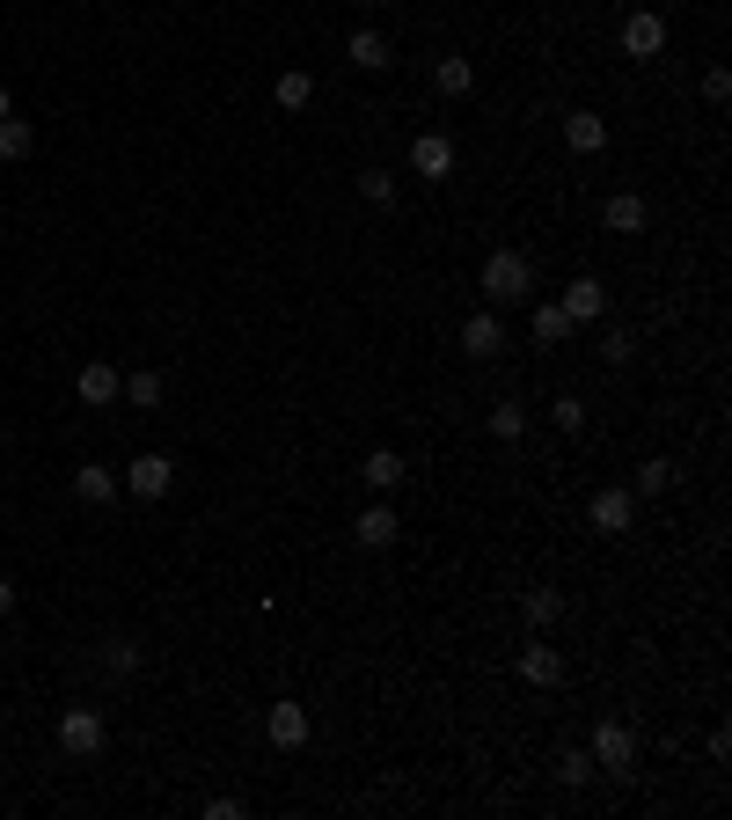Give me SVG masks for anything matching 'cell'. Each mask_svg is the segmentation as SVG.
<instances>
[{
    "label": "cell",
    "instance_id": "obj_31",
    "mask_svg": "<svg viewBox=\"0 0 732 820\" xmlns=\"http://www.w3.org/2000/svg\"><path fill=\"white\" fill-rule=\"evenodd\" d=\"M703 96H711V103H725V96H732V73L711 67V73H703Z\"/></svg>",
    "mask_w": 732,
    "mask_h": 820
},
{
    "label": "cell",
    "instance_id": "obj_17",
    "mask_svg": "<svg viewBox=\"0 0 732 820\" xmlns=\"http://www.w3.org/2000/svg\"><path fill=\"white\" fill-rule=\"evenodd\" d=\"M73 498H88V506H110V498H118V476H110L103 462H81V470H73Z\"/></svg>",
    "mask_w": 732,
    "mask_h": 820
},
{
    "label": "cell",
    "instance_id": "obj_26",
    "mask_svg": "<svg viewBox=\"0 0 732 820\" xmlns=\"http://www.w3.org/2000/svg\"><path fill=\"white\" fill-rule=\"evenodd\" d=\"M491 433H498V439H521L527 433V411H521V403H498V411H491Z\"/></svg>",
    "mask_w": 732,
    "mask_h": 820
},
{
    "label": "cell",
    "instance_id": "obj_7",
    "mask_svg": "<svg viewBox=\"0 0 732 820\" xmlns=\"http://www.w3.org/2000/svg\"><path fill=\"white\" fill-rule=\"evenodd\" d=\"M410 169L433 176V184H447L454 176V140L447 132H418V140H410Z\"/></svg>",
    "mask_w": 732,
    "mask_h": 820
},
{
    "label": "cell",
    "instance_id": "obj_34",
    "mask_svg": "<svg viewBox=\"0 0 732 820\" xmlns=\"http://www.w3.org/2000/svg\"><path fill=\"white\" fill-rule=\"evenodd\" d=\"M0 118H16V96H8V88H0Z\"/></svg>",
    "mask_w": 732,
    "mask_h": 820
},
{
    "label": "cell",
    "instance_id": "obj_27",
    "mask_svg": "<svg viewBox=\"0 0 732 820\" xmlns=\"http://www.w3.org/2000/svg\"><path fill=\"white\" fill-rule=\"evenodd\" d=\"M550 418H557V433H586V403H578V396H557V403H550Z\"/></svg>",
    "mask_w": 732,
    "mask_h": 820
},
{
    "label": "cell",
    "instance_id": "obj_3",
    "mask_svg": "<svg viewBox=\"0 0 732 820\" xmlns=\"http://www.w3.org/2000/svg\"><path fill=\"white\" fill-rule=\"evenodd\" d=\"M586 521L601 527V535H630V521H637V498H630V484H609V491H593Z\"/></svg>",
    "mask_w": 732,
    "mask_h": 820
},
{
    "label": "cell",
    "instance_id": "obj_25",
    "mask_svg": "<svg viewBox=\"0 0 732 820\" xmlns=\"http://www.w3.org/2000/svg\"><path fill=\"white\" fill-rule=\"evenodd\" d=\"M125 403H132V411H155V403H161V374H132V382H125Z\"/></svg>",
    "mask_w": 732,
    "mask_h": 820
},
{
    "label": "cell",
    "instance_id": "obj_35",
    "mask_svg": "<svg viewBox=\"0 0 732 820\" xmlns=\"http://www.w3.org/2000/svg\"><path fill=\"white\" fill-rule=\"evenodd\" d=\"M359 8H382V0H359Z\"/></svg>",
    "mask_w": 732,
    "mask_h": 820
},
{
    "label": "cell",
    "instance_id": "obj_6",
    "mask_svg": "<svg viewBox=\"0 0 732 820\" xmlns=\"http://www.w3.org/2000/svg\"><path fill=\"white\" fill-rule=\"evenodd\" d=\"M264 733H271V748L294 754V748H308L315 725H308V711H300V703H271V711H264Z\"/></svg>",
    "mask_w": 732,
    "mask_h": 820
},
{
    "label": "cell",
    "instance_id": "obj_23",
    "mask_svg": "<svg viewBox=\"0 0 732 820\" xmlns=\"http://www.w3.org/2000/svg\"><path fill=\"white\" fill-rule=\"evenodd\" d=\"M564 337H572V315H564L557 300H542L535 308V345H564Z\"/></svg>",
    "mask_w": 732,
    "mask_h": 820
},
{
    "label": "cell",
    "instance_id": "obj_13",
    "mask_svg": "<svg viewBox=\"0 0 732 820\" xmlns=\"http://www.w3.org/2000/svg\"><path fill=\"white\" fill-rule=\"evenodd\" d=\"M73 388H81V403H103V411L125 396V382H118V367H110V359H88V367H81V382H73Z\"/></svg>",
    "mask_w": 732,
    "mask_h": 820
},
{
    "label": "cell",
    "instance_id": "obj_10",
    "mask_svg": "<svg viewBox=\"0 0 732 820\" xmlns=\"http://www.w3.org/2000/svg\"><path fill=\"white\" fill-rule=\"evenodd\" d=\"M352 535H359V550H396V506H366L359 521H352Z\"/></svg>",
    "mask_w": 732,
    "mask_h": 820
},
{
    "label": "cell",
    "instance_id": "obj_29",
    "mask_svg": "<svg viewBox=\"0 0 732 820\" xmlns=\"http://www.w3.org/2000/svg\"><path fill=\"white\" fill-rule=\"evenodd\" d=\"M630 352H637V345H630V330H609V337H601V359H609V367H623Z\"/></svg>",
    "mask_w": 732,
    "mask_h": 820
},
{
    "label": "cell",
    "instance_id": "obj_24",
    "mask_svg": "<svg viewBox=\"0 0 732 820\" xmlns=\"http://www.w3.org/2000/svg\"><path fill=\"white\" fill-rule=\"evenodd\" d=\"M359 191H366V206H396V176H388V169H359Z\"/></svg>",
    "mask_w": 732,
    "mask_h": 820
},
{
    "label": "cell",
    "instance_id": "obj_16",
    "mask_svg": "<svg viewBox=\"0 0 732 820\" xmlns=\"http://www.w3.org/2000/svg\"><path fill=\"white\" fill-rule=\"evenodd\" d=\"M564 147H572V155H601V147H609V125L593 118V110H572V118H564Z\"/></svg>",
    "mask_w": 732,
    "mask_h": 820
},
{
    "label": "cell",
    "instance_id": "obj_1",
    "mask_svg": "<svg viewBox=\"0 0 732 820\" xmlns=\"http://www.w3.org/2000/svg\"><path fill=\"white\" fill-rule=\"evenodd\" d=\"M476 286H484L491 308H521V300L535 294V264H527L521 249H491V257H484V279H476Z\"/></svg>",
    "mask_w": 732,
    "mask_h": 820
},
{
    "label": "cell",
    "instance_id": "obj_2",
    "mask_svg": "<svg viewBox=\"0 0 732 820\" xmlns=\"http://www.w3.org/2000/svg\"><path fill=\"white\" fill-rule=\"evenodd\" d=\"M593 769H609V777H630V769H637V733H630L623 718H601V725H593Z\"/></svg>",
    "mask_w": 732,
    "mask_h": 820
},
{
    "label": "cell",
    "instance_id": "obj_18",
    "mask_svg": "<svg viewBox=\"0 0 732 820\" xmlns=\"http://www.w3.org/2000/svg\"><path fill=\"white\" fill-rule=\"evenodd\" d=\"M271 96H279V110H308L315 103V73L308 67H286L279 81H271Z\"/></svg>",
    "mask_w": 732,
    "mask_h": 820
},
{
    "label": "cell",
    "instance_id": "obj_15",
    "mask_svg": "<svg viewBox=\"0 0 732 820\" xmlns=\"http://www.w3.org/2000/svg\"><path fill=\"white\" fill-rule=\"evenodd\" d=\"M521 681H535V689H557V681H564V652H557V645H527V652H521Z\"/></svg>",
    "mask_w": 732,
    "mask_h": 820
},
{
    "label": "cell",
    "instance_id": "obj_4",
    "mask_svg": "<svg viewBox=\"0 0 732 820\" xmlns=\"http://www.w3.org/2000/svg\"><path fill=\"white\" fill-rule=\"evenodd\" d=\"M125 491H132V498H169V491H176V462H169V454H140V462L125 470Z\"/></svg>",
    "mask_w": 732,
    "mask_h": 820
},
{
    "label": "cell",
    "instance_id": "obj_8",
    "mask_svg": "<svg viewBox=\"0 0 732 820\" xmlns=\"http://www.w3.org/2000/svg\"><path fill=\"white\" fill-rule=\"evenodd\" d=\"M462 352H469V359H498V352H506V323H498V315H469V323H462Z\"/></svg>",
    "mask_w": 732,
    "mask_h": 820
},
{
    "label": "cell",
    "instance_id": "obj_33",
    "mask_svg": "<svg viewBox=\"0 0 732 820\" xmlns=\"http://www.w3.org/2000/svg\"><path fill=\"white\" fill-rule=\"evenodd\" d=\"M8 609H16V586H8V579H0V615H8Z\"/></svg>",
    "mask_w": 732,
    "mask_h": 820
},
{
    "label": "cell",
    "instance_id": "obj_12",
    "mask_svg": "<svg viewBox=\"0 0 732 820\" xmlns=\"http://www.w3.org/2000/svg\"><path fill=\"white\" fill-rule=\"evenodd\" d=\"M557 308L572 315V323H593V315H609V286H601V279H572Z\"/></svg>",
    "mask_w": 732,
    "mask_h": 820
},
{
    "label": "cell",
    "instance_id": "obj_32",
    "mask_svg": "<svg viewBox=\"0 0 732 820\" xmlns=\"http://www.w3.org/2000/svg\"><path fill=\"white\" fill-rule=\"evenodd\" d=\"M110 666H118V674H125V666H140V645H132V638H118V645H110Z\"/></svg>",
    "mask_w": 732,
    "mask_h": 820
},
{
    "label": "cell",
    "instance_id": "obj_20",
    "mask_svg": "<svg viewBox=\"0 0 732 820\" xmlns=\"http://www.w3.org/2000/svg\"><path fill=\"white\" fill-rule=\"evenodd\" d=\"M359 476H366L374 491H396V484H403V454H396V447H374V454L359 462Z\"/></svg>",
    "mask_w": 732,
    "mask_h": 820
},
{
    "label": "cell",
    "instance_id": "obj_30",
    "mask_svg": "<svg viewBox=\"0 0 732 820\" xmlns=\"http://www.w3.org/2000/svg\"><path fill=\"white\" fill-rule=\"evenodd\" d=\"M674 484V462H645V470H637V491H666Z\"/></svg>",
    "mask_w": 732,
    "mask_h": 820
},
{
    "label": "cell",
    "instance_id": "obj_5",
    "mask_svg": "<svg viewBox=\"0 0 732 820\" xmlns=\"http://www.w3.org/2000/svg\"><path fill=\"white\" fill-rule=\"evenodd\" d=\"M59 748H67V754H103V711H88V703L67 711V718H59Z\"/></svg>",
    "mask_w": 732,
    "mask_h": 820
},
{
    "label": "cell",
    "instance_id": "obj_19",
    "mask_svg": "<svg viewBox=\"0 0 732 820\" xmlns=\"http://www.w3.org/2000/svg\"><path fill=\"white\" fill-rule=\"evenodd\" d=\"M37 155V125L30 118H0V161H30Z\"/></svg>",
    "mask_w": 732,
    "mask_h": 820
},
{
    "label": "cell",
    "instance_id": "obj_21",
    "mask_svg": "<svg viewBox=\"0 0 732 820\" xmlns=\"http://www.w3.org/2000/svg\"><path fill=\"white\" fill-rule=\"evenodd\" d=\"M521 615H527L535 630H550V623L564 615V594H557V586H527V594H521Z\"/></svg>",
    "mask_w": 732,
    "mask_h": 820
},
{
    "label": "cell",
    "instance_id": "obj_14",
    "mask_svg": "<svg viewBox=\"0 0 732 820\" xmlns=\"http://www.w3.org/2000/svg\"><path fill=\"white\" fill-rule=\"evenodd\" d=\"M345 59H352V67H359V73H382V67H388V59H396V45H388V37H382V30H352V45H345Z\"/></svg>",
    "mask_w": 732,
    "mask_h": 820
},
{
    "label": "cell",
    "instance_id": "obj_9",
    "mask_svg": "<svg viewBox=\"0 0 732 820\" xmlns=\"http://www.w3.org/2000/svg\"><path fill=\"white\" fill-rule=\"evenodd\" d=\"M623 52H630V59H660V52H666V22L637 8V16L623 22Z\"/></svg>",
    "mask_w": 732,
    "mask_h": 820
},
{
    "label": "cell",
    "instance_id": "obj_11",
    "mask_svg": "<svg viewBox=\"0 0 732 820\" xmlns=\"http://www.w3.org/2000/svg\"><path fill=\"white\" fill-rule=\"evenodd\" d=\"M601 220H609V235H645V220H652V206L637 191H615L609 206H601Z\"/></svg>",
    "mask_w": 732,
    "mask_h": 820
},
{
    "label": "cell",
    "instance_id": "obj_28",
    "mask_svg": "<svg viewBox=\"0 0 732 820\" xmlns=\"http://www.w3.org/2000/svg\"><path fill=\"white\" fill-rule=\"evenodd\" d=\"M586 777H593V754H578V748H572V754L557 762V784H572V791H578Z\"/></svg>",
    "mask_w": 732,
    "mask_h": 820
},
{
    "label": "cell",
    "instance_id": "obj_22",
    "mask_svg": "<svg viewBox=\"0 0 732 820\" xmlns=\"http://www.w3.org/2000/svg\"><path fill=\"white\" fill-rule=\"evenodd\" d=\"M433 88H439V96H469V88H476V67H469V59H439V67H433Z\"/></svg>",
    "mask_w": 732,
    "mask_h": 820
}]
</instances>
